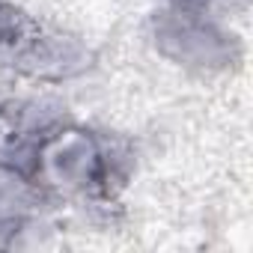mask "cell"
<instances>
[{
    "label": "cell",
    "mask_w": 253,
    "mask_h": 253,
    "mask_svg": "<svg viewBox=\"0 0 253 253\" xmlns=\"http://www.w3.org/2000/svg\"><path fill=\"white\" fill-rule=\"evenodd\" d=\"M149 36L161 57L191 72H226L241 60V39L229 30V0H158Z\"/></svg>",
    "instance_id": "cell-2"
},
{
    "label": "cell",
    "mask_w": 253,
    "mask_h": 253,
    "mask_svg": "<svg viewBox=\"0 0 253 253\" xmlns=\"http://www.w3.org/2000/svg\"><path fill=\"white\" fill-rule=\"evenodd\" d=\"M54 203L9 161H0V250L21 247L36 229H42L45 214Z\"/></svg>",
    "instance_id": "cell-4"
},
{
    "label": "cell",
    "mask_w": 253,
    "mask_h": 253,
    "mask_svg": "<svg viewBox=\"0 0 253 253\" xmlns=\"http://www.w3.org/2000/svg\"><path fill=\"white\" fill-rule=\"evenodd\" d=\"M95 54L75 33L57 30L12 0H0V72L39 81H72L89 72Z\"/></svg>",
    "instance_id": "cell-3"
},
{
    "label": "cell",
    "mask_w": 253,
    "mask_h": 253,
    "mask_svg": "<svg viewBox=\"0 0 253 253\" xmlns=\"http://www.w3.org/2000/svg\"><path fill=\"white\" fill-rule=\"evenodd\" d=\"M0 161L18 167L54 206L113 209L137 170V146L36 101L0 104Z\"/></svg>",
    "instance_id": "cell-1"
}]
</instances>
